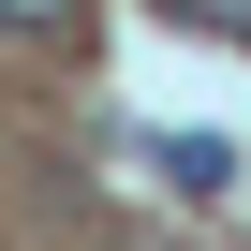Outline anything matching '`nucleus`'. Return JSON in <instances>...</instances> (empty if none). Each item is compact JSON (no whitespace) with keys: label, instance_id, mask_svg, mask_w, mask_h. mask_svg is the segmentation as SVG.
<instances>
[{"label":"nucleus","instance_id":"f257e3e1","mask_svg":"<svg viewBox=\"0 0 251 251\" xmlns=\"http://www.w3.org/2000/svg\"><path fill=\"white\" fill-rule=\"evenodd\" d=\"M163 163H177V192H222V177H236V148H222V133H177Z\"/></svg>","mask_w":251,"mask_h":251},{"label":"nucleus","instance_id":"f03ea898","mask_svg":"<svg viewBox=\"0 0 251 251\" xmlns=\"http://www.w3.org/2000/svg\"><path fill=\"white\" fill-rule=\"evenodd\" d=\"M177 30H251V0H163Z\"/></svg>","mask_w":251,"mask_h":251},{"label":"nucleus","instance_id":"7ed1b4c3","mask_svg":"<svg viewBox=\"0 0 251 251\" xmlns=\"http://www.w3.org/2000/svg\"><path fill=\"white\" fill-rule=\"evenodd\" d=\"M0 30H74V0H0Z\"/></svg>","mask_w":251,"mask_h":251}]
</instances>
